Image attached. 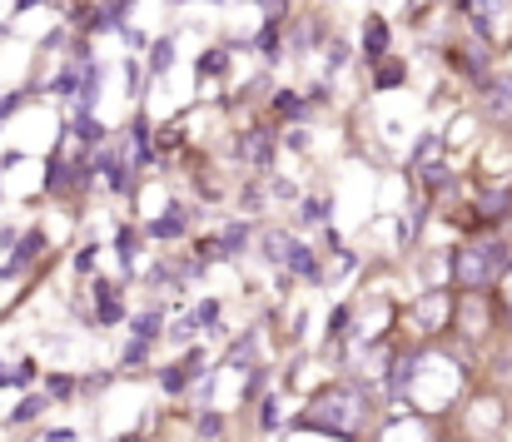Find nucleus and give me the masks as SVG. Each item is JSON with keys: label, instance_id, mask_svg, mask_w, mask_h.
<instances>
[{"label": "nucleus", "instance_id": "nucleus-1", "mask_svg": "<svg viewBox=\"0 0 512 442\" xmlns=\"http://www.w3.org/2000/svg\"><path fill=\"white\" fill-rule=\"evenodd\" d=\"M368 423V393L358 383H339L329 393H319V403L309 408V418L299 428H319V433H334V438H358Z\"/></svg>", "mask_w": 512, "mask_h": 442}, {"label": "nucleus", "instance_id": "nucleus-2", "mask_svg": "<svg viewBox=\"0 0 512 442\" xmlns=\"http://www.w3.org/2000/svg\"><path fill=\"white\" fill-rule=\"evenodd\" d=\"M508 269H512V249L503 239H483V244H468V249L453 254V279L463 289H488Z\"/></svg>", "mask_w": 512, "mask_h": 442}, {"label": "nucleus", "instance_id": "nucleus-3", "mask_svg": "<svg viewBox=\"0 0 512 442\" xmlns=\"http://www.w3.org/2000/svg\"><path fill=\"white\" fill-rule=\"evenodd\" d=\"M234 154H239L249 169L264 174V169L274 164V135H269V130H244V135L234 140Z\"/></svg>", "mask_w": 512, "mask_h": 442}, {"label": "nucleus", "instance_id": "nucleus-4", "mask_svg": "<svg viewBox=\"0 0 512 442\" xmlns=\"http://www.w3.org/2000/svg\"><path fill=\"white\" fill-rule=\"evenodd\" d=\"M448 318H453V294H443V289H433L423 303H413V323H418L423 333H438Z\"/></svg>", "mask_w": 512, "mask_h": 442}, {"label": "nucleus", "instance_id": "nucleus-5", "mask_svg": "<svg viewBox=\"0 0 512 442\" xmlns=\"http://www.w3.org/2000/svg\"><path fill=\"white\" fill-rule=\"evenodd\" d=\"M483 110H488V120H508L512 115V75L483 80Z\"/></svg>", "mask_w": 512, "mask_h": 442}, {"label": "nucleus", "instance_id": "nucleus-6", "mask_svg": "<svg viewBox=\"0 0 512 442\" xmlns=\"http://www.w3.org/2000/svg\"><path fill=\"white\" fill-rule=\"evenodd\" d=\"M383 55H388V20H383V15H368V20H363V60L378 65Z\"/></svg>", "mask_w": 512, "mask_h": 442}, {"label": "nucleus", "instance_id": "nucleus-7", "mask_svg": "<svg viewBox=\"0 0 512 442\" xmlns=\"http://www.w3.org/2000/svg\"><path fill=\"white\" fill-rule=\"evenodd\" d=\"M259 249H264V259H269V264H279V269H289V259H294V249H299V239H289L284 229H269V234L259 239Z\"/></svg>", "mask_w": 512, "mask_h": 442}, {"label": "nucleus", "instance_id": "nucleus-8", "mask_svg": "<svg viewBox=\"0 0 512 442\" xmlns=\"http://www.w3.org/2000/svg\"><path fill=\"white\" fill-rule=\"evenodd\" d=\"M498 10H503V0H468L473 30H478L483 40H493V35H498Z\"/></svg>", "mask_w": 512, "mask_h": 442}, {"label": "nucleus", "instance_id": "nucleus-9", "mask_svg": "<svg viewBox=\"0 0 512 442\" xmlns=\"http://www.w3.org/2000/svg\"><path fill=\"white\" fill-rule=\"evenodd\" d=\"M314 45H319V25H314V20H299V25L289 30V45H284V55H289V60H299V55H309Z\"/></svg>", "mask_w": 512, "mask_h": 442}, {"label": "nucleus", "instance_id": "nucleus-10", "mask_svg": "<svg viewBox=\"0 0 512 442\" xmlns=\"http://www.w3.org/2000/svg\"><path fill=\"white\" fill-rule=\"evenodd\" d=\"M443 164V135H423L418 149H413V174H428Z\"/></svg>", "mask_w": 512, "mask_h": 442}, {"label": "nucleus", "instance_id": "nucleus-11", "mask_svg": "<svg viewBox=\"0 0 512 442\" xmlns=\"http://www.w3.org/2000/svg\"><path fill=\"white\" fill-rule=\"evenodd\" d=\"M184 229H189V214H184L179 204H170L160 219H150V234H155V239H179Z\"/></svg>", "mask_w": 512, "mask_h": 442}, {"label": "nucleus", "instance_id": "nucleus-12", "mask_svg": "<svg viewBox=\"0 0 512 442\" xmlns=\"http://www.w3.org/2000/svg\"><path fill=\"white\" fill-rule=\"evenodd\" d=\"M95 169H100V174H110V189H120V194L130 189V179H125V159H120V149H105V154L95 159Z\"/></svg>", "mask_w": 512, "mask_h": 442}, {"label": "nucleus", "instance_id": "nucleus-13", "mask_svg": "<svg viewBox=\"0 0 512 442\" xmlns=\"http://www.w3.org/2000/svg\"><path fill=\"white\" fill-rule=\"evenodd\" d=\"M194 363H199V353H189L184 363H174V368H165V373H160L165 393H184V388H189V378H194Z\"/></svg>", "mask_w": 512, "mask_h": 442}, {"label": "nucleus", "instance_id": "nucleus-14", "mask_svg": "<svg viewBox=\"0 0 512 442\" xmlns=\"http://www.w3.org/2000/svg\"><path fill=\"white\" fill-rule=\"evenodd\" d=\"M289 274H299V279H314V284L324 279V269H319V259H314V249H309V244H299V249H294V259H289Z\"/></svg>", "mask_w": 512, "mask_h": 442}, {"label": "nucleus", "instance_id": "nucleus-15", "mask_svg": "<svg viewBox=\"0 0 512 442\" xmlns=\"http://www.w3.org/2000/svg\"><path fill=\"white\" fill-rule=\"evenodd\" d=\"M214 239H219V254L234 259V254H244V244H249V224H229V229L214 234Z\"/></svg>", "mask_w": 512, "mask_h": 442}, {"label": "nucleus", "instance_id": "nucleus-16", "mask_svg": "<svg viewBox=\"0 0 512 442\" xmlns=\"http://www.w3.org/2000/svg\"><path fill=\"white\" fill-rule=\"evenodd\" d=\"M40 244H45V239H40V234H35V229H30V234H25V239H20V244H15V259H10V264H5V274H20V269H25V264H30V259H35V254H40Z\"/></svg>", "mask_w": 512, "mask_h": 442}, {"label": "nucleus", "instance_id": "nucleus-17", "mask_svg": "<svg viewBox=\"0 0 512 442\" xmlns=\"http://www.w3.org/2000/svg\"><path fill=\"white\" fill-rule=\"evenodd\" d=\"M160 328H165V313H160V308H150V313L130 318V333H135V338H145V343H155V338H160Z\"/></svg>", "mask_w": 512, "mask_h": 442}, {"label": "nucleus", "instance_id": "nucleus-18", "mask_svg": "<svg viewBox=\"0 0 512 442\" xmlns=\"http://www.w3.org/2000/svg\"><path fill=\"white\" fill-rule=\"evenodd\" d=\"M75 140L80 145H105V125H100V115H75Z\"/></svg>", "mask_w": 512, "mask_h": 442}, {"label": "nucleus", "instance_id": "nucleus-19", "mask_svg": "<svg viewBox=\"0 0 512 442\" xmlns=\"http://www.w3.org/2000/svg\"><path fill=\"white\" fill-rule=\"evenodd\" d=\"M279 25H284V20H269V25L259 30V40H254V50H259L264 60H279V55H284V45H279Z\"/></svg>", "mask_w": 512, "mask_h": 442}, {"label": "nucleus", "instance_id": "nucleus-20", "mask_svg": "<svg viewBox=\"0 0 512 442\" xmlns=\"http://www.w3.org/2000/svg\"><path fill=\"white\" fill-rule=\"evenodd\" d=\"M478 209L488 214V219H503L512 209V194L508 189H483V199H478Z\"/></svg>", "mask_w": 512, "mask_h": 442}, {"label": "nucleus", "instance_id": "nucleus-21", "mask_svg": "<svg viewBox=\"0 0 512 442\" xmlns=\"http://www.w3.org/2000/svg\"><path fill=\"white\" fill-rule=\"evenodd\" d=\"M95 298H100V323H120V318H125V308H120V298H115V284H100Z\"/></svg>", "mask_w": 512, "mask_h": 442}, {"label": "nucleus", "instance_id": "nucleus-22", "mask_svg": "<svg viewBox=\"0 0 512 442\" xmlns=\"http://www.w3.org/2000/svg\"><path fill=\"white\" fill-rule=\"evenodd\" d=\"M418 363H423V353H408V358H398V363H393V378H388V388H393V393H403V388L413 383V368H418Z\"/></svg>", "mask_w": 512, "mask_h": 442}, {"label": "nucleus", "instance_id": "nucleus-23", "mask_svg": "<svg viewBox=\"0 0 512 442\" xmlns=\"http://www.w3.org/2000/svg\"><path fill=\"white\" fill-rule=\"evenodd\" d=\"M115 254H120V264H125V269H135V254H140V234H135V229H120V234H115Z\"/></svg>", "mask_w": 512, "mask_h": 442}, {"label": "nucleus", "instance_id": "nucleus-24", "mask_svg": "<svg viewBox=\"0 0 512 442\" xmlns=\"http://www.w3.org/2000/svg\"><path fill=\"white\" fill-rule=\"evenodd\" d=\"M170 65H174V40L165 35V40H155V45H150V75H165Z\"/></svg>", "mask_w": 512, "mask_h": 442}, {"label": "nucleus", "instance_id": "nucleus-25", "mask_svg": "<svg viewBox=\"0 0 512 442\" xmlns=\"http://www.w3.org/2000/svg\"><path fill=\"white\" fill-rule=\"evenodd\" d=\"M224 65H229V60H224V50H204V55H199V65H194V75H199V80H209V75H224Z\"/></svg>", "mask_w": 512, "mask_h": 442}, {"label": "nucleus", "instance_id": "nucleus-26", "mask_svg": "<svg viewBox=\"0 0 512 442\" xmlns=\"http://www.w3.org/2000/svg\"><path fill=\"white\" fill-rule=\"evenodd\" d=\"M274 105H279V115H289V120H304V115H309V100H299L294 90H279Z\"/></svg>", "mask_w": 512, "mask_h": 442}, {"label": "nucleus", "instance_id": "nucleus-27", "mask_svg": "<svg viewBox=\"0 0 512 442\" xmlns=\"http://www.w3.org/2000/svg\"><path fill=\"white\" fill-rule=\"evenodd\" d=\"M40 413H45V398H20V403H15V413H10V423L20 428V423H35Z\"/></svg>", "mask_w": 512, "mask_h": 442}, {"label": "nucleus", "instance_id": "nucleus-28", "mask_svg": "<svg viewBox=\"0 0 512 442\" xmlns=\"http://www.w3.org/2000/svg\"><path fill=\"white\" fill-rule=\"evenodd\" d=\"M343 60H348V45H343V40H329V45H324V70H329V75H339Z\"/></svg>", "mask_w": 512, "mask_h": 442}, {"label": "nucleus", "instance_id": "nucleus-29", "mask_svg": "<svg viewBox=\"0 0 512 442\" xmlns=\"http://www.w3.org/2000/svg\"><path fill=\"white\" fill-rule=\"evenodd\" d=\"M194 323H199V328H214V323H219V298L199 303V308H194Z\"/></svg>", "mask_w": 512, "mask_h": 442}, {"label": "nucleus", "instance_id": "nucleus-30", "mask_svg": "<svg viewBox=\"0 0 512 442\" xmlns=\"http://www.w3.org/2000/svg\"><path fill=\"white\" fill-rule=\"evenodd\" d=\"M398 80H403V65H383V70L373 75V85H378V90H393Z\"/></svg>", "mask_w": 512, "mask_h": 442}, {"label": "nucleus", "instance_id": "nucleus-31", "mask_svg": "<svg viewBox=\"0 0 512 442\" xmlns=\"http://www.w3.org/2000/svg\"><path fill=\"white\" fill-rule=\"evenodd\" d=\"M423 184H428L433 194H438V189H448V184H453V174H448V164H438V169H428V174H423Z\"/></svg>", "mask_w": 512, "mask_h": 442}, {"label": "nucleus", "instance_id": "nucleus-32", "mask_svg": "<svg viewBox=\"0 0 512 442\" xmlns=\"http://www.w3.org/2000/svg\"><path fill=\"white\" fill-rule=\"evenodd\" d=\"M299 219H304V224H324V219H329V204H319V199H309Z\"/></svg>", "mask_w": 512, "mask_h": 442}, {"label": "nucleus", "instance_id": "nucleus-33", "mask_svg": "<svg viewBox=\"0 0 512 442\" xmlns=\"http://www.w3.org/2000/svg\"><path fill=\"white\" fill-rule=\"evenodd\" d=\"M20 105H25V90H10V95L0 100V125H5V120H10V115H15Z\"/></svg>", "mask_w": 512, "mask_h": 442}, {"label": "nucleus", "instance_id": "nucleus-34", "mask_svg": "<svg viewBox=\"0 0 512 442\" xmlns=\"http://www.w3.org/2000/svg\"><path fill=\"white\" fill-rule=\"evenodd\" d=\"M125 95L140 100V65H135V60H125Z\"/></svg>", "mask_w": 512, "mask_h": 442}, {"label": "nucleus", "instance_id": "nucleus-35", "mask_svg": "<svg viewBox=\"0 0 512 442\" xmlns=\"http://www.w3.org/2000/svg\"><path fill=\"white\" fill-rule=\"evenodd\" d=\"M249 358H254V333L234 343V353H229V363H249Z\"/></svg>", "mask_w": 512, "mask_h": 442}, {"label": "nucleus", "instance_id": "nucleus-36", "mask_svg": "<svg viewBox=\"0 0 512 442\" xmlns=\"http://www.w3.org/2000/svg\"><path fill=\"white\" fill-rule=\"evenodd\" d=\"M194 328H199L194 318H179V323L170 328V338H174V343H189V338H194Z\"/></svg>", "mask_w": 512, "mask_h": 442}, {"label": "nucleus", "instance_id": "nucleus-37", "mask_svg": "<svg viewBox=\"0 0 512 442\" xmlns=\"http://www.w3.org/2000/svg\"><path fill=\"white\" fill-rule=\"evenodd\" d=\"M145 358H150V343H145V338H135V343L125 348V363H145Z\"/></svg>", "mask_w": 512, "mask_h": 442}, {"label": "nucleus", "instance_id": "nucleus-38", "mask_svg": "<svg viewBox=\"0 0 512 442\" xmlns=\"http://www.w3.org/2000/svg\"><path fill=\"white\" fill-rule=\"evenodd\" d=\"M35 383V363L25 358V363H15V388H30Z\"/></svg>", "mask_w": 512, "mask_h": 442}, {"label": "nucleus", "instance_id": "nucleus-39", "mask_svg": "<svg viewBox=\"0 0 512 442\" xmlns=\"http://www.w3.org/2000/svg\"><path fill=\"white\" fill-rule=\"evenodd\" d=\"M120 35H125V45H130V50H150V40H145V35H140L135 25H125Z\"/></svg>", "mask_w": 512, "mask_h": 442}, {"label": "nucleus", "instance_id": "nucleus-40", "mask_svg": "<svg viewBox=\"0 0 512 442\" xmlns=\"http://www.w3.org/2000/svg\"><path fill=\"white\" fill-rule=\"evenodd\" d=\"M95 254H100V249H95V244H85V249L75 254V269H85V274H90V269H95Z\"/></svg>", "mask_w": 512, "mask_h": 442}, {"label": "nucleus", "instance_id": "nucleus-41", "mask_svg": "<svg viewBox=\"0 0 512 442\" xmlns=\"http://www.w3.org/2000/svg\"><path fill=\"white\" fill-rule=\"evenodd\" d=\"M254 5H264L269 20H284V10H289V0H254Z\"/></svg>", "mask_w": 512, "mask_h": 442}, {"label": "nucleus", "instance_id": "nucleus-42", "mask_svg": "<svg viewBox=\"0 0 512 442\" xmlns=\"http://www.w3.org/2000/svg\"><path fill=\"white\" fill-rule=\"evenodd\" d=\"M249 209H264V189H244V214Z\"/></svg>", "mask_w": 512, "mask_h": 442}, {"label": "nucleus", "instance_id": "nucleus-43", "mask_svg": "<svg viewBox=\"0 0 512 442\" xmlns=\"http://www.w3.org/2000/svg\"><path fill=\"white\" fill-rule=\"evenodd\" d=\"M50 393H55V398H70L75 383H70V378H50Z\"/></svg>", "mask_w": 512, "mask_h": 442}, {"label": "nucleus", "instance_id": "nucleus-44", "mask_svg": "<svg viewBox=\"0 0 512 442\" xmlns=\"http://www.w3.org/2000/svg\"><path fill=\"white\" fill-rule=\"evenodd\" d=\"M219 428H224V423H219V418H214V413H204V418H199V433H204V438H214V433H219Z\"/></svg>", "mask_w": 512, "mask_h": 442}, {"label": "nucleus", "instance_id": "nucleus-45", "mask_svg": "<svg viewBox=\"0 0 512 442\" xmlns=\"http://www.w3.org/2000/svg\"><path fill=\"white\" fill-rule=\"evenodd\" d=\"M264 428H279V403H264Z\"/></svg>", "mask_w": 512, "mask_h": 442}, {"label": "nucleus", "instance_id": "nucleus-46", "mask_svg": "<svg viewBox=\"0 0 512 442\" xmlns=\"http://www.w3.org/2000/svg\"><path fill=\"white\" fill-rule=\"evenodd\" d=\"M5 383H15V373H5V363H0V388H5Z\"/></svg>", "mask_w": 512, "mask_h": 442}, {"label": "nucleus", "instance_id": "nucleus-47", "mask_svg": "<svg viewBox=\"0 0 512 442\" xmlns=\"http://www.w3.org/2000/svg\"><path fill=\"white\" fill-rule=\"evenodd\" d=\"M170 5H189V0H170ZM209 5H219V0H209Z\"/></svg>", "mask_w": 512, "mask_h": 442}]
</instances>
